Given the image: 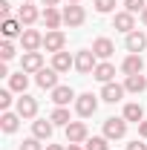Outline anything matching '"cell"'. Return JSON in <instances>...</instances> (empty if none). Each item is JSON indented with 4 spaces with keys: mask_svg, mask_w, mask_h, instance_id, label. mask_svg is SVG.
I'll return each instance as SVG.
<instances>
[{
    "mask_svg": "<svg viewBox=\"0 0 147 150\" xmlns=\"http://www.w3.org/2000/svg\"><path fill=\"white\" fill-rule=\"evenodd\" d=\"M127 118H124V115H121V118H115V115H112V118H107V121H104V136H107V139H110V142H118V139H124V136H127Z\"/></svg>",
    "mask_w": 147,
    "mask_h": 150,
    "instance_id": "obj_1",
    "label": "cell"
},
{
    "mask_svg": "<svg viewBox=\"0 0 147 150\" xmlns=\"http://www.w3.org/2000/svg\"><path fill=\"white\" fill-rule=\"evenodd\" d=\"M98 98H101V95H92V93L78 95V98H75V110H78V115H81V118L95 115V110H98Z\"/></svg>",
    "mask_w": 147,
    "mask_h": 150,
    "instance_id": "obj_2",
    "label": "cell"
},
{
    "mask_svg": "<svg viewBox=\"0 0 147 150\" xmlns=\"http://www.w3.org/2000/svg\"><path fill=\"white\" fill-rule=\"evenodd\" d=\"M64 130H66V144H81V142L90 139V130H87L84 121H69Z\"/></svg>",
    "mask_w": 147,
    "mask_h": 150,
    "instance_id": "obj_3",
    "label": "cell"
},
{
    "mask_svg": "<svg viewBox=\"0 0 147 150\" xmlns=\"http://www.w3.org/2000/svg\"><path fill=\"white\" fill-rule=\"evenodd\" d=\"M84 20H87V12H84V6H78V3H69V6H64V23H66L69 29H78Z\"/></svg>",
    "mask_w": 147,
    "mask_h": 150,
    "instance_id": "obj_4",
    "label": "cell"
},
{
    "mask_svg": "<svg viewBox=\"0 0 147 150\" xmlns=\"http://www.w3.org/2000/svg\"><path fill=\"white\" fill-rule=\"evenodd\" d=\"M95 67H98V61H95V52H92V49H81V52L75 55V69L81 75L95 72Z\"/></svg>",
    "mask_w": 147,
    "mask_h": 150,
    "instance_id": "obj_5",
    "label": "cell"
},
{
    "mask_svg": "<svg viewBox=\"0 0 147 150\" xmlns=\"http://www.w3.org/2000/svg\"><path fill=\"white\" fill-rule=\"evenodd\" d=\"M15 112H18L20 118H35L37 115V98H32V95H20L18 101H15Z\"/></svg>",
    "mask_w": 147,
    "mask_h": 150,
    "instance_id": "obj_6",
    "label": "cell"
},
{
    "mask_svg": "<svg viewBox=\"0 0 147 150\" xmlns=\"http://www.w3.org/2000/svg\"><path fill=\"white\" fill-rule=\"evenodd\" d=\"M20 46H23V52H37L40 46H43V35L37 32V29H23V35H20Z\"/></svg>",
    "mask_w": 147,
    "mask_h": 150,
    "instance_id": "obj_7",
    "label": "cell"
},
{
    "mask_svg": "<svg viewBox=\"0 0 147 150\" xmlns=\"http://www.w3.org/2000/svg\"><path fill=\"white\" fill-rule=\"evenodd\" d=\"M43 46H46V52H64V46H66V35L61 32V29H49L46 35H43Z\"/></svg>",
    "mask_w": 147,
    "mask_h": 150,
    "instance_id": "obj_8",
    "label": "cell"
},
{
    "mask_svg": "<svg viewBox=\"0 0 147 150\" xmlns=\"http://www.w3.org/2000/svg\"><path fill=\"white\" fill-rule=\"evenodd\" d=\"M112 29H118V32H124V35L136 32V15H133V12H115V15H112Z\"/></svg>",
    "mask_w": 147,
    "mask_h": 150,
    "instance_id": "obj_9",
    "label": "cell"
},
{
    "mask_svg": "<svg viewBox=\"0 0 147 150\" xmlns=\"http://www.w3.org/2000/svg\"><path fill=\"white\" fill-rule=\"evenodd\" d=\"M20 69H23L26 75L40 72V69H43V55H40V52H23V58H20Z\"/></svg>",
    "mask_w": 147,
    "mask_h": 150,
    "instance_id": "obj_10",
    "label": "cell"
},
{
    "mask_svg": "<svg viewBox=\"0 0 147 150\" xmlns=\"http://www.w3.org/2000/svg\"><path fill=\"white\" fill-rule=\"evenodd\" d=\"M58 75H61L58 69H52V67L46 69V67H43L40 72H35V81H37V87H40V90H49V93H52V90L58 87Z\"/></svg>",
    "mask_w": 147,
    "mask_h": 150,
    "instance_id": "obj_11",
    "label": "cell"
},
{
    "mask_svg": "<svg viewBox=\"0 0 147 150\" xmlns=\"http://www.w3.org/2000/svg\"><path fill=\"white\" fill-rule=\"evenodd\" d=\"M52 130H55L52 118H35V121H32V136L40 139V142H49V139H52Z\"/></svg>",
    "mask_w": 147,
    "mask_h": 150,
    "instance_id": "obj_12",
    "label": "cell"
},
{
    "mask_svg": "<svg viewBox=\"0 0 147 150\" xmlns=\"http://www.w3.org/2000/svg\"><path fill=\"white\" fill-rule=\"evenodd\" d=\"M124 93H127V90H124V84H104V87H101V101H107V104H118V101H121V98H124Z\"/></svg>",
    "mask_w": 147,
    "mask_h": 150,
    "instance_id": "obj_13",
    "label": "cell"
},
{
    "mask_svg": "<svg viewBox=\"0 0 147 150\" xmlns=\"http://www.w3.org/2000/svg\"><path fill=\"white\" fill-rule=\"evenodd\" d=\"M124 46H127V52H133V55H141V52H144V46H147V35L136 29V32H130V35H127Z\"/></svg>",
    "mask_w": 147,
    "mask_h": 150,
    "instance_id": "obj_14",
    "label": "cell"
},
{
    "mask_svg": "<svg viewBox=\"0 0 147 150\" xmlns=\"http://www.w3.org/2000/svg\"><path fill=\"white\" fill-rule=\"evenodd\" d=\"M141 69H144V58L141 55H133V52H130V55L121 61V72L124 75H141Z\"/></svg>",
    "mask_w": 147,
    "mask_h": 150,
    "instance_id": "obj_15",
    "label": "cell"
},
{
    "mask_svg": "<svg viewBox=\"0 0 147 150\" xmlns=\"http://www.w3.org/2000/svg\"><path fill=\"white\" fill-rule=\"evenodd\" d=\"M92 52H95V58L107 61V58L115 52V43H112L110 38H95V40H92Z\"/></svg>",
    "mask_w": 147,
    "mask_h": 150,
    "instance_id": "obj_16",
    "label": "cell"
},
{
    "mask_svg": "<svg viewBox=\"0 0 147 150\" xmlns=\"http://www.w3.org/2000/svg\"><path fill=\"white\" fill-rule=\"evenodd\" d=\"M0 32H3V38H6V40L20 38V35H23V23H20L18 18H6L3 23H0Z\"/></svg>",
    "mask_w": 147,
    "mask_h": 150,
    "instance_id": "obj_17",
    "label": "cell"
},
{
    "mask_svg": "<svg viewBox=\"0 0 147 150\" xmlns=\"http://www.w3.org/2000/svg\"><path fill=\"white\" fill-rule=\"evenodd\" d=\"M75 98H78V95H75L72 87H61V84H58L55 90H52V101H55L58 107H66V104H69V101H75Z\"/></svg>",
    "mask_w": 147,
    "mask_h": 150,
    "instance_id": "obj_18",
    "label": "cell"
},
{
    "mask_svg": "<svg viewBox=\"0 0 147 150\" xmlns=\"http://www.w3.org/2000/svg\"><path fill=\"white\" fill-rule=\"evenodd\" d=\"M92 78H95V81H101V84H110L112 78H115V67H112L110 61H101V64L95 67Z\"/></svg>",
    "mask_w": 147,
    "mask_h": 150,
    "instance_id": "obj_19",
    "label": "cell"
},
{
    "mask_svg": "<svg viewBox=\"0 0 147 150\" xmlns=\"http://www.w3.org/2000/svg\"><path fill=\"white\" fill-rule=\"evenodd\" d=\"M37 18H40V12H37V6H32V3H23V6L18 9V20L23 23V26H32Z\"/></svg>",
    "mask_w": 147,
    "mask_h": 150,
    "instance_id": "obj_20",
    "label": "cell"
},
{
    "mask_svg": "<svg viewBox=\"0 0 147 150\" xmlns=\"http://www.w3.org/2000/svg\"><path fill=\"white\" fill-rule=\"evenodd\" d=\"M75 67V58L69 55V52H55L52 55V69H58V72H69Z\"/></svg>",
    "mask_w": 147,
    "mask_h": 150,
    "instance_id": "obj_21",
    "label": "cell"
},
{
    "mask_svg": "<svg viewBox=\"0 0 147 150\" xmlns=\"http://www.w3.org/2000/svg\"><path fill=\"white\" fill-rule=\"evenodd\" d=\"M18 127H20V115L18 112L6 110L3 115H0V130L3 133H18Z\"/></svg>",
    "mask_w": 147,
    "mask_h": 150,
    "instance_id": "obj_22",
    "label": "cell"
},
{
    "mask_svg": "<svg viewBox=\"0 0 147 150\" xmlns=\"http://www.w3.org/2000/svg\"><path fill=\"white\" fill-rule=\"evenodd\" d=\"M124 90L133 93V95L144 93V90H147V78H144V75H127V78H124Z\"/></svg>",
    "mask_w": 147,
    "mask_h": 150,
    "instance_id": "obj_23",
    "label": "cell"
},
{
    "mask_svg": "<svg viewBox=\"0 0 147 150\" xmlns=\"http://www.w3.org/2000/svg\"><path fill=\"white\" fill-rule=\"evenodd\" d=\"M26 87H29V75L23 72V69L15 72V75H9V90H12V93L23 95V93H26Z\"/></svg>",
    "mask_w": 147,
    "mask_h": 150,
    "instance_id": "obj_24",
    "label": "cell"
},
{
    "mask_svg": "<svg viewBox=\"0 0 147 150\" xmlns=\"http://www.w3.org/2000/svg\"><path fill=\"white\" fill-rule=\"evenodd\" d=\"M43 23H46V29H61V23H64V12H58L55 6H49V9H43Z\"/></svg>",
    "mask_w": 147,
    "mask_h": 150,
    "instance_id": "obj_25",
    "label": "cell"
},
{
    "mask_svg": "<svg viewBox=\"0 0 147 150\" xmlns=\"http://www.w3.org/2000/svg\"><path fill=\"white\" fill-rule=\"evenodd\" d=\"M124 118H127V121H136V124H141V121H144V107L136 104V101L127 104V107H124Z\"/></svg>",
    "mask_w": 147,
    "mask_h": 150,
    "instance_id": "obj_26",
    "label": "cell"
},
{
    "mask_svg": "<svg viewBox=\"0 0 147 150\" xmlns=\"http://www.w3.org/2000/svg\"><path fill=\"white\" fill-rule=\"evenodd\" d=\"M49 118H52V124H55V127H66V124L72 121V118H69V110H66V107H55Z\"/></svg>",
    "mask_w": 147,
    "mask_h": 150,
    "instance_id": "obj_27",
    "label": "cell"
},
{
    "mask_svg": "<svg viewBox=\"0 0 147 150\" xmlns=\"http://www.w3.org/2000/svg\"><path fill=\"white\" fill-rule=\"evenodd\" d=\"M87 150H110V139L107 136H92V139H87Z\"/></svg>",
    "mask_w": 147,
    "mask_h": 150,
    "instance_id": "obj_28",
    "label": "cell"
},
{
    "mask_svg": "<svg viewBox=\"0 0 147 150\" xmlns=\"http://www.w3.org/2000/svg\"><path fill=\"white\" fill-rule=\"evenodd\" d=\"M15 52H18V49H15V43H12V40H3V43H0V61H3V64H6V61H12Z\"/></svg>",
    "mask_w": 147,
    "mask_h": 150,
    "instance_id": "obj_29",
    "label": "cell"
},
{
    "mask_svg": "<svg viewBox=\"0 0 147 150\" xmlns=\"http://www.w3.org/2000/svg\"><path fill=\"white\" fill-rule=\"evenodd\" d=\"M144 9H147V0H124V12H133V15L139 12L141 15Z\"/></svg>",
    "mask_w": 147,
    "mask_h": 150,
    "instance_id": "obj_30",
    "label": "cell"
},
{
    "mask_svg": "<svg viewBox=\"0 0 147 150\" xmlns=\"http://www.w3.org/2000/svg\"><path fill=\"white\" fill-rule=\"evenodd\" d=\"M95 12H98V15H110V12H115V0H95Z\"/></svg>",
    "mask_w": 147,
    "mask_h": 150,
    "instance_id": "obj_31",
    "label": "cell"
},
{
    "mask_svg": "<svg viewBox=\"0 0 147 150\" xmlns=\"http://www.w3.org/2000/svg\"><path fill=\"white\" fill-rule=\"evenodd\" d=\"M12 101H15V98H12V90H0V110L6 112L12 107Z\"/></svg>",
    "mask_w": 147,
    "mask_h": 150,
    "instance_id": "obj_32",
    "label": "cell"
},
{
    "mask_svg": "<svg viewBox=\"0 0 147 150\" xmlns=\"http://www.w3.org/2000/svg\"><path fill=\"white\" fill-rule=\"evenodd\" d=\"M20 150H46V147L40 144V139H35V136H32V139H26V142L20 144Z\"/></svg>",
    "mask_w": 147,
    "mask_h": 150,
    "instance_id": "obj_33",
    "label": "cell"
},
{
    "mask_svg": "<svg viewBox=\"0 0 147 150\" xmlns=\"http://www.w3.org/2000/svg\"><path fill=\"white\" fill-rule=\"evenodd\" d=\"M127 150H147V144H144V142H139V139H136V142H130V144H127Z\"/></svg>",
    "mask_w": 147,
    "mask_h": 150,
    "instance_id": "obj_34",
    "label": "cell"
},
{
    "mask_svg": "<svg viewBox=\"0 0 147 150\" xmlns=\"http://www.w3.org/2000/svg\"><path fill=\"white\" fill-rule=\"evenodd\" d=\"M9 9H12V6H9L6 0H0V18H3V20L9 18Z\"/></svg>",
    "mask_w": 147,
    "mask_h": 150,
    "instance_id": "obj_35",
    "label": "cell"
},
{
    "mask_svg": "<svg viewBox=\"0 0 147 150\" xmlns=\"http://www.w3.org/2000/svg\"><path fill=\"white\" fill-rule=\"evenodd\" d=\"M139 136H141V139H147V118L139 124Z\"/></svg>",
    "mask_w": 147,
    "mask_h": 150,
    "instance_id": "obj_36",
    "label": "cell"
},
{
    "mask_svg": "<svg viewBox=\"0 0 147 150\" xmlns=\"http://www.w3.org/2000/svg\"><path fill=\"white\" fill-rule=\"evenodd\" d=\"M40 3H43V6H46V9H49V6H58V3H61V0H40Z\"/></svg>",
    "mask_w": 147,
    "mask_h": 150,
    "instance_id": "obj_37",
    "label": "cell"
},
{
    "mask_svg": "<svg viewBox=\"0 0 147 150\" xmlns=\"http://www.w3.org/2000/svg\"><path fill=\"white\" fill-rule=\"evenodd\" d=\"M46 150H64L61 144H46Z\"/></svg>",
    "mask_w": 147,
    "mask_h": 150,
    "instance_id": "obj_38",
    "label": "cell"
},
{
    "mask_svg": "<svg viewBox=\"0 0 147 150\" xmlns=\"http://www.w3.org/2000/svg\"><path fill=\"white\" fill-rule=\"evenodd\" d=\"M66 150H87V147H81V144H69Z\"/></svg>",
    "mask_w": 147,
    "mask_h": 150,
    "instance_id": "obj_39",
    "label": "cell"
},
{
    "mask_svg": "<svg viewBox=\"0 0 147 150\" xmlns=\"http://www.w3.org/2000/svg\"><path fill=\"white\" fill-rule=\"evenodd\" d=\"M141 23H144V26H147V9H144V12H141Z\"/></svg>",
    "mask_w": 147,
    "mask_h": 150,
    "instance_id": "obj_40",
    "label": "cell"
},
{
    "mask_svg": "<svg viewBox=\"0 0 147 150\" xmlns=\"http://www.w3.org/2000/svg\"><path fill=\"white\" fill-rule=\"evenodd\" d=\"M66 3H81V0H66Z\"/></svg>",
    "mask_w": 147,
    "mask_h": 150,
    "instance_id": "obj_41",
    "label": "cell"
},
{
    "mask_svg": "<svg viewBox=\"0 0 147 150\" xmlns=\"http://www.w3.org/2000/svg\"><path fill=\"white\" fill-rule=\"evenodd\" d=\"M23 3H32V0H23Z\"/></svg>",
    "mask_w": 147,
    "mask_h": 150,
    "instance_id": "obj_42",
    "label": "cell"
}]
</instances>
